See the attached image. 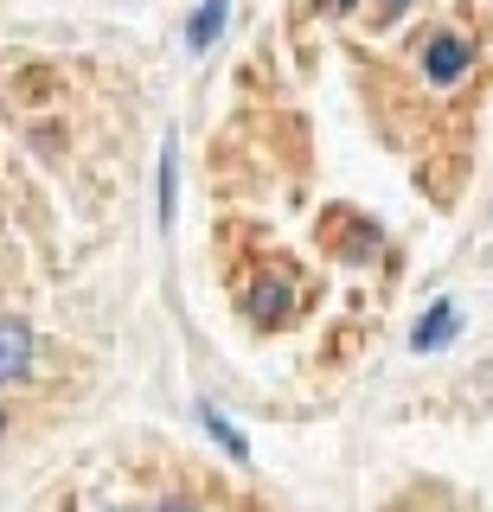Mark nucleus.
<instances>
[{"label": "nucleus", "mask_w": 493, "mask_h": 512, "mask_svg": "<svg viewBox=\"0 0 493 512\" xmlns=\"http://www.w3.org/2000/svg\"><path fill=\"white\" fill-rule=\"evenodd\" d=\"M417 71H423L429 90H455L461 77L474 71V39H468L461 26H436V32L417 45Z\"/></svg>", "instance_id": "nucleus-1"}, {"label": "nucleus", "mask_w": 493, "mask_h": 512, "mask_svg": "<svg viewBox=\"0 0 493 512\" xmlns=\"http://www.w3.org/2000/svg\"><path fill=\"white\" fill-rule=\"evenodd\" d=\"M244 314L257 327H289L295 314V269L289 263H263L257 276L244 282Z\"/></svg>", "instance_id": "nucleus-2"}, {"label": "nucleus", "mask_w": 493, "mask_h": 512, "mask_svg": "<svg viewBox=\"0 0 493 512\" xmlns=\"http://www.w3.org/2000/svg\"><path fill=\"white\" fill-rule=\"evenodd\" d=\"M33 365H39L33 327H26V320H13V314H0V391L26 384V378H33Z\"/></svg>", "instance_id": "nucleus-3"}, {"label": "nucleus", "mask_w": 493, "mask_h": 512, "mask_svg": "<svg viewBox=\"0 0 493 512\" xmlns=\"http://www.w3.org/2000/svg\"><path fill=\"white\" fill-rule=\"evenodd\" d=\"M225 20H231V0H199L193 20H186V45H193V52H212L218 32H225Z\"/></svg>", "instance_id": "nucleus-4"}, {"label": "nucleus", "mask_w": 493, "mask_h": 512, "mask_svg": "<svg viewBox=\"0 0 493 512\" xmlns=\"http://www.w3.org/2000/svg\"><path fill=\"white\" fill-rule=\"evenodd\" d=\"M461 327V314H455V301H436L423 320H417V333H410V346L417 352H436V346H449V333Z\"/></svg>", "instance_id": "nucleus-5"}, {"label": "nucleus", "mask_w": 493, "mask_h": 512, "mask_svg": "<svg viewBox=\"0 0 493 512\" xmlns=\"http://www.w3.org/2000/svg\"><path fill=\"white\" fill-rule=\"evenodd\" d=\"M173 186H180V148H173V135H167V148H161V192H154V212H161V231L173 224Z\"/></svg>", "instance_id": "nucleus-6"}, {"label": "nucleus", "mask_w": 493, "mask_h": 512, "mask_svg": "<svg viewBox=\"0 0 493 512\" xmlns=\"http://www.w3.org/2000/svg\"><path fill=\"white\" fill-rule=\"evenodd\" d=\"M199 423H205V429H212V436H218V442H225V455H231V461H250V442H244V436H237V429H231V423H225V416H218L212 404H199Z\"/></svg>", "instance_id": "nucleus-7"}, {"label": "nucleus", "mask_w": 493, "mask_h": 512, "mask_svg": "<svg viewBox=\"0 0 493 512\" xmlns=\"http://www.w3.org/2000/svg\"><path fill=\"white\" fill-rule=\"evenodd\" d=\"M378 7V20H397V13H410V0H372Z\"/></svg>", "instance_id": "nucleus-8"}, {"label": "nucleus", "mask_w": 493, "mask_h": 512, "mask_svg": "<svg viewBox=\"0 0 493 512\" xmlns=\"http://www.w3.org/2000/svg\"><path fill=\"white\" fill-rule=\"evenodd\" d=\"M154 512H199V506H193V500H161Z\"/></svg>", "instance_id": "nucleus-9"}, {"label": "nucleus", "mask_w": 493, "mask_h": 512, "mask_svg": "<svg viewBox=\"0 0 493 512\" xmlns=\"http://www.w3.org/2000/svg\"><path fill=\"white\" fill-rule=\"evenodd\" d=\"M321 7H327V13H353L359 0H321Z\"/></svg>", "instance_id": "nucleus-10"}, {"label": "nucleus", "mask_w": 493, "mask_h": 512, "mask_svg": "<svg viewBox=\"0 0 493 512\" xmlns=\"http://www.w3.org/2000/svg\"><path fill=\"white\" fill-rule=\"evenodd\" d=\"M0 442H7V410H0Z\"/></svg>", "instance_id": "nucleus-11"}, {"label": "nucleus", "mask_w": 493, "mask_h": 512, "mask_svg": "<svg viewBox=\"0 0 493 512\" xmlns=\"http://www.w3.org/2000/svg\"><path fill=\"white\" fill-rule=\"evenodd\" d=\"M103 512H135V506H103Z\"/></svg>", "instance_id": "nucleus-12"}]
</instances>
